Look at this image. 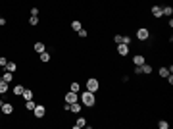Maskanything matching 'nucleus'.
<instances>
[{
    "label": "nucleus",
    "mask_w": 173,
    "mask_h": 129,
    "mask_svg": "<svg viewBox=\"0 0 173 129\" xmlns=\"http://www.w3.org/2000/svg\"><path fill=\"white\" fill-rule=\"evenodd\" d=\"M77 35H79V37H81V39H85V37H87V35H89V33H87V29H83V27H81V29H79V31H77Z\"/></svg>",
    "instance_id": "a878e982"
},
{
    "label": "nucleus",
    "mask_w": 173,
    "mask_h": 129,
    "mask_svg": "<svg viewBox=\"0 0 173 129\" xmlns=\"http://www.w3.org/2000/svg\"><path fill=\"white\" fill-rule=\"evenodd\" d=\"M6 71L15 73V71H18V64H15V62H8V64H6Z\"/></svg>",
    "instance_id": "dca6fc26"
},
{
    "label": "nucleus",
    "mask_w": 173,
    "mask_h": 129,
    "mask_svg": "<svg viewBox=\"0 0 173 129\" xmlns=\"http://www.w3.org/2000/svg\"><path fill=\"white\" fill-rule=\"evenodd\" d=\"M29 25H38V16H31L29 18Z\"/></svg>",
    "instance_id": "393cba45"
},
{
    "label": "nucleus",
    "mask_w": 173,
    "mask_h": 129,
    "mask_svg": "<svg viewBox=\"0 0 173 129\" xmlns=\"http://www.w3.org/2000/svg\"><path fill=\"white\" fill-rule=\"evenodd\" d=\"M35 106H37V102H35V100H25V108L29 110V112H33V110H35Z\"/></svg>",
    "instance_id": "6ab92c4d"
},
{
    "label": "nucleus",
    "mask_w": 173,
    "mask_h": 129,
    "mask_svg": "<svg viewBox=\"0 0 173 129\" xmlns=\"http://www.w3.org/2000/svg\"><path fill=\"white\" fill-rule=\"evenodd\" d=\"M117 54H119V56H127L129 54V45L119 43V45H117Z\"/></svg>",
    "instance_id": "0eeeda50"
},
{
    "label": "nucleus",
    "mask_w": 173,
    "mask_h": 129,
    "mask_svg": "<svg viewBox=\"0 0 173 129\" xmlns=\"http://www.w3.org/2000/svg\"><path fill=\"white\" fill-rule=\"evenodd\" d=\"M73 127H75V129L87 127V120H85V118H79V120H77V122H75V125H73Z\"/></svg>",
    "instance_id": "2eb2a0df"
},
{
    "label": "nucleus",
    "mask_w": 173,
    "mask_h": 129,
    "mask_svg": "<svg viewBox=\"0 0 173 129\" xmlns=\"http://www.w3.org/2000/svg\"><path fill=\"white\" fill-rule=\"evenodd\" d=\"M2 79H4L6 83H12V79H13V73H12V71H4V75H2Z\"/></svg>",
    "instance_id": "a211bd4d"
},
{
    "label": "nucleus",
    "mask_w": 173,
    "mask_h": 129,
    "mask_svg": "<svg viewBox=\"0 0 173 129\" xmlns=\"http://www.w3.org/2000/svg\"><path fill=\"white\" fill-rule=\"evenodd\" d=\"M150 73H152V66L144 62V64L141 66V75H150Z\"/></svg>",
    "instance_id": "9d476101"
},
{
    "label": "nucleus",
    "mask_w": 173,
    "mask_h": 129,
    "mask_svg": "<svg viewBox=\"0 0 173 129\" xmlns=\"http://www.w3.org/2000/svg\"><path fill=\"white\" fill-rule=\"evenodd\" d=\"M21 97H23V100H33V91L31 89H25Z\"/></svg>",
    "instance_id": "f3484780"
},
{
    "label": "nucleus",
    "mask_w": 173,
    "mask_h": 129,
    "mask_svg": "<svg viewBox=\"0 0 173 129\" xmlns=\"http://www.w3.org/2000/svg\"><path fill=\"white\" fill-rule=\"evenodd\" d=\"M69 91H73V93H79V91H81V85L77 83V81H73V83L69 85Z\"/></svg>",
    "instance_id": "412c9836"
},
{
    "label": "nucleus",
    "mask_w": 173,
    "mask_h": 129,
    "mask_svg": "<svg viewBox=\"0 0 173 129\" xmlns=\"http://www.w3.org/2000/svg\"><path fill=\"white\" fill-rule=\"evenodd\" d=\"M62 110H65V112H69V104L64 102V106H62Z\"/></svg>",
    "instance_id": "473e14b6"
},
{
    "label": "nucleus",
    "mask_w": 173,
    "mask_h": 129,
    "mask_svg": "<svg viewBox=\"0 0 173 129\" xmlns=\"http://www.w3.org/2000/svg\"><path fill=\"white\" fill-rule=\"evenodd\" d=\"M0 114H2V110H0Z\"/></svg>",
    "instance_id": "c9c22d12"
},
{
    "label": "nucleus",
    "mask_w": 173,
    "mask_h": 129,
    "mask_svg": "<svg viewBox=\"0 0 173 129\" xmlns=\"http://www.w3.org/2000/svg\"><path fill=\"white\" fill-rule=\"evenodd\" d=\"M23 91H25V87H23V85H15L12 93L15 95V97H21V95H23Z\"/></svg>",
    "instance_id": "ddd939ff"
},
{
    "label": "nucleus",
    "mask_w": 173,
    "mask_h": 129,
    "mask_svg": "<svg viewBox=\"0 0 173 129\" xmlns=\"http://www.w3.org/2000/svg\"><path fill=\"white\" fill-rule=\"evenodd\" d=\"M135 75H141V66H135Z\"/></svg>",
    "instance_id": "c756f323"
},
{
    "label": "nucleus",
    "mask_w": 173,
    "mask_h": 129,
    "mask_svg": "<svg viewBox=\"0 0 173 129\" xmlns=\"http://www.w3.org/2000/svg\"><path fill=\"white\" fill-rule=\"evenodd\" d=\"M137 39L139 41H148L150 39V31H148L146 27H139V29H137Z\"/></svg>",
    "instance_id": "20e7f679"
},
{
    "label": "nucleus",
    "mask_w": 173,
    "mask_h": 129,
    "mask_svg": "<svg viewBox=\"0 0 173 129\" xmlns=\"http://www.w3.org/2000/svg\"><path fill=\"white\" fill-rule=\"evenodd\" d=\"M81 27H83V25H81V21H79V20H73V21H71V29H73V31H79Z\"/></svg>",
    "instance_id": "aec40b11"
},
{
    "label": "nucleus",
    "mask_w": 173,
    "mask_h": 129,
    "mask_svg": "<svg viewBox=\"0 0 173 129\" xmlns=\"http://www.w3.org/2000/svg\"><path fill=\"white\" fill-rule=\"evenodd\" d=\"M81 110H83V104L79 102V100H77V102H73V104H69V112H73V114H79Z\"/></svg>",
    "instance_id": "1a4fd4ad"
},
{
    "label": "nucleus",
    "mask_w": 173,
    "mask_h": 129,
    "mask_svg": "<svg viewBox=\"0 0 173 129\" xmlns=\"http://www.w3.org/2000/svg\"><path fill=\"white\" fill-rule=\"evenodd\" d=\"M31 16H38V8H31Z\"/></svg>",
    "instance_id": "7c9ffc66"
},
{
    "label": "nucleus",
    "mask_w": 173,
    "mask_h": 129,
    "mask_svg": "<svg viewBox=\"0 0 173 129\" xmlns=\"http://www.w3.org/2000/svg\"><path fill=\"white\" fill-rule=\"evenodd\" d=\"M6 64H8V60L4 56H0V68H6Z\"/></svg>",
    "instance_id": "c85d7f7f"
},
{
    "label": "nucleus",
    "mask_w": 173,
    "mask_h": 129,
    "mask_svg": "<svg viewBox=\"0 0 173 129\" xmlns=\"http://www.w3.org/2000/svg\"><path fill=\"white\" fill-rule=\"evenodd\" d=\"M144 62H146V58H144L142 54H137V56H133V64H135V66H142Z\"/></svg>",
    "instance_id": "9b49d317"
},
{
    "label": "nucleus",
    "mask_w": 173,
    "mask_h": 129,
    "mask_svg": "<svg viewBox=\"0 0 173 129\" xmlns=\"http://www.w3.org/2000/svg\"><path fill=\"white\" fill-rule=\"evenodd\" d=\"M150 12H152L154 18H162V16H164V14H162V6H152V10H150Z\"/></svg>",
    "instance_id": "4468645a"
},
{
    "label": "nucleus",
    "mask_w": 173,
    "mask_h": 129,
    "mask_svg": "<svg viewBox=\"0 0 173 129\" xmlns=\"http://www.w3.org/2000/svg\"><path fill=\"white\" fill-rule=\"evenodd\" d=\"M166 79H167V83H169V85H171V83H173V75H171V73H169V75H167V77H166Z\"/></svg>",
    "instance_id": "2f4dec72"
},
{
    "label": "nucleus",
    "mask_w": 173,
    "mask_h": 129,
    "mask_svg": "<svg viewBox=\"0 0 173 129\" xmlns=\"http://www.w3.org/2000/svg\"><path fill=\"white\" fill-rule=\"evenodd\" d=\"M0 110H2V114H6V116H10V114H13V104H12V102H4Z\"/></svg>",
    "instance_id": "423d86ee"
},
{
    "label": "nucleus",
    "mask_w": 173,
    "mask_h": 129,
    "mask_svg": "<svg viewBox=\"0 0 173 129\" xmlns=\"http://www.w3.org/2000/svg\"><path fill=\"white\" fill-rule=\"evenodd\" d=\"M40 62H50V54L48 52H40Z\"/></svg>",
    "instance_id": "5701e85b"
},
{
    "label": "nucleus",
    "mask_w": 173,
    "mask_h": 129,
    "mask_svg": "<svg viewBox=\"0 0 173 129\" xmlns=\"http://www.w3.org/2000/svg\"><path fill=\"white\" fill-rule=\"evenodd\" d=\"M33 50H35V52H38V54H40V52H44V50H46V45H44V43H42V41H37V43L33 45Z\"/></svg>",
    "instance_id": "6e6552de"
},
{
    "label": "nucleus",
    "mask_w": 173,
    "mask_h": 129,
    "mask_svg": "<svg viewBox=\"0 0 173 129\" xmlns=\"http://www.w3.org/2000/svg\"><path fill=\"white\" fill-rule=\"evenodd\" d=\"M2 104H4V100H2V98H0V108H2Z\"/></svg>",
    "instance_id": "72a5a7b5"
},
{
    "label": "nucleus",
    "mask_w": 173,
    "mask_h": 129,
    "mask_svg": "<svg viewBox=\"0 0 173 129\" xmlns=\"http://www.w3.org/2000/svg\"><path fill=\"white\" fill-rule=\"evenodd\" d=\"M77 100H79V93L69 91V93L65 95V102H67V104H73V102H77Z\"/></svg>",
    "instance_id": "39448f33"
},
{
    "label": "nucleus",
    "mask_w": 173,
    "mask_h": 129,
    "mask_svg": "<svg viewBox=\"0 0 173 129\" xmlns=\"http://www.w3.org/2000/svg\"><path fill=\"white\" fill-rule=\"evenodd\" d=\"M33 114H35V118H37V120L44 118L46 116V106H44V104H37V106H35V110H33Z\"/></svg>",
    "instance_id": "7ed1b4c3"
},
{
    "label": "nucleus",
    "mask_w": 173,
    "mask_h": 129,
    "mask_svg": "<svg viewBox=\"0 0 173 129\" xmlns=\"http://www.w3.org/2000/svg\"><path fill=\"white\" fill-rule=\"evenodd\" d=\"M98 89H100V81H98L96 77H89V79H87V91L96 93Z\"/></svg>",
    "instance_id": "f03ea898"
},
{
    "label": "nucleus",
    "mask_w": 173,
    "mask_h": 129,
    "mask_svg": "<svg viewBox=\"0 0 173 129\" xmlns=\"http://www.w3.org/2000/svg\"><path fill=\"white\" fill-rule=\"evenodd\" d=\"M114 43H115V45H119V43H123V35H119V33H117V35L114 37Z\"/></svg>",
    "instance_id": "bb28decb"
},
{
    "label": "nucleus",
    "mask_w": 173,
    "mask_h": 129,
    "mask_svg": "<svg viewBox=\"0 0 173 129\" xmlns=\"http://www.w3.org/2000/svg\"><path fill=\"white\" fill-rule=\"evenodd\" d=\"M131 37H129V35H123V45H131Z\"/></svg>",
    "instance_id": "cd10ccee"
},
{
    "label": "nucleus",
    "mask_w": 173,
    "mask_h": 129,
    "mask_svg": "<svg viewBox=\"0 0 173 129\" xmlns=\"http://www.w3.org/2000/svg\"><path fill=\"white\" fill-rule=\"evenodd\" d=\"M79 100H81V104H83L85 108H92V106L96 104V97H94V93H90V91H85V93H81Z\"/></svg>",
    "instance_id": "f257e3e1"
},
{
    "label": "nucleus",
    "mask_w": 173,
    "mask_h": 129,
    "mask_svg": "<svg viewBox=\"0 0 173 129\" xmlns=\"http://www.w3.org/2000/svg\"><path fill=\"white\" fill-rule=\"evenodd\" d=\"M10 91V83H6L4 79H0V95H6Z\"/></svg>",
    "instance_id": "f8f14e48"
},
{
    "label": "nucleus",
    "mask_w": 173,
    "mask_h": 129,
    "mask_svg": "<svg viewBox=\"0 0 173 129\" xmlns=\"http://www.w3.org/2000/svg\"><path fill=\"white\" fill-rule=\"evenodd\" d=\"M158 73H160V77H167V75H169V70H167V68H160Z\"/></svg>",
    "instance_id": "b1692460"
},
{
    "label": "nucleus",
    "mask_w": 173,
    "mask_h": 129,
    "mask_svg": "<svg viewBox=\"0 0 173 129\" xmlns=\"http://www.w3.org/2000/svg\"><path fill=\"white\" fill-rule=\"evenodd\" d=\"M158 127L160 129H169V122H167V120H160V122H158Z\"/></svg>",
    "instance_id": "4be33fe9"
},
{
    "label": "nucleus",
    "mask_w": 173,
    "mask_h": 129,
    "mask_svg": "<svg viewBox=\"0 0 173 129\" xmlns=\"http://www.w3.org/2000/svg\"><path fill=\"white\" fill-rule=\"evenodd\" d=\"M0 20H2V16H0Z\"/></svg>",
    "instance_id": "f704fd0d"
}]
</instances>
